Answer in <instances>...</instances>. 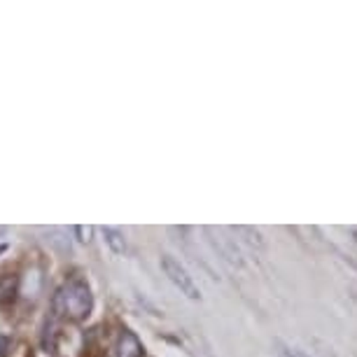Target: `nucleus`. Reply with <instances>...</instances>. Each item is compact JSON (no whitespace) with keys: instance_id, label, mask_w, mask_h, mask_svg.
<instances>
[{"instance_id":"6e6552de","label":"nucleus","mask_w":357,"mask_h":357,"mask_svg":"<svg viewBox=\"0 0 357 357\" xmlns=\"http://www.w3.org/2000/svg\"><path fill=\"white\" fill-rule=\"evenodd\" d=\"M91 231H93V229L91 227H84V225H77V227H73V234H75L77 236V241H79V243H89V241H91Z\"/></svg>"},{"instance_id":"39448f33","label":"nucleus","mask_w":357,"mask_h":357,"mask_svg":"<svg viewBox=\"0 0 357 357\" xmlns=\"http://www.w3.org/2000/svg\"><path fill=\"white\" fill-rule=\"evenodd\" d=\"M100 234H103L105 245L110 248L114 255H124L126 252V238L119 229L114 227H100Z\"/></svg>"},{"instance_id":"1a4fd4ad","label":"nucleus","mask_w":357,"mask_h":357,"mask_svg":"<svg viewBox=\"0 0 357 357\" xmlns=\"http://www.w3.org/2000/svg\"><path fill=\"white\" fill-rule=\"evenodd\" d=\"M10 348H12V339L8 334L0 332V357H8L10 355Z\"/></svg>"},{"instance_id":"7ed1b4c3","label":"nucleus","mask_w":357,"mask_h":357,"mask_svg":"<svg viewBox=\"0 0 357 357\" xmlns=\"http://www.w3.org/2000/svg\"><path fill=\"white\" fill-rule=\"evenodd\" d=\"M145 346L131 329H122L117 341V357H143Z\"/></svg>"},{"instance_id":"0eeeda50","label":"nucleus","mask_w":357,"mask_h":357,"mask_svg":"<svg viewBox=\"0 0 357 357\" xmlns=\"http://www.w3.org/2000/svg\"><path fill=\"white\" fill-rule=\"evenodd\" d=\"M275 353H278V357H308L306 353H301L299 348H292L282 341H275Z\"/></svg>"},{"instance_id":"f03ea898","label":"nucleus","mask_w":357,"mask_h":357,"mask_svg":"<svg viewBox=\"0 0 357 357\" xmlns=\"http://www.w3.org/2000/svg\"><path fill=\"white\" fill-rule=\"evenodd\" d=\"M161 268H164V273L168 275V280H171L173 285L187 296V299H192V301L201 299V289H199L197 282H194V278L185 268L183 261L175 259L173 255H164V257H161Z\"/></svg>"},{"instance_id":"423d86ee","label":"nucleus","mask_w":357,"mask_h":357,"mask_svg":"<svg viewBox=\"0 0 357 357\" xmlns=\"http://www.w3.org/2000/svg\"><path fill=\"white\" fill-rule=\"evenodd\" d=\"M50 241L56 248H59V243H63L61 245V255H70V241L66 238V234L61 231V229H50Z\"/></svg>"},{"instance_id":"f257e3e1","label":"nucleus","mask_w":357,"mask_h":357,"mask_svg":"<svg viewBox=\"0 0 357 357\" xmlns=\"http://www.w3.org/2000/svg\"><path fill=\"white\" fill-rule=\"evenodd\" d=\"M63 292V306H66V315L75 322H82L91 315L93 311V294L89 282L84 278H73L68 285L61 287Z\"/></svg>"},{"instance_id":"20e7f679","label":"nucleus","mask_w":357,"mask_h":357,"mask_svg":"<svg viewBox=\"0 0 357 357\" xmlns=\"http://www.w3.org/2000/svg\"><path fill=\"white\" fill-rule=\"evenodd\" d=\"M19 275L17 273H5L0 275V306H10L17 301L19 294Z\"/></svg>"},{"instance_id":"9d476101","label":"nucleus","mask_w":357,"mask_h":357,"mask_svg":"<svg viewBox=\"0 0 357 357\" xmlns=\"http://www.w3.org/2000/svg\"><path fill=\"white\" fill-rule=\"evenodd\" d=\"M353 236H355V241H357V229H355V231H353Z\"/></svg>"}]
</instances>
